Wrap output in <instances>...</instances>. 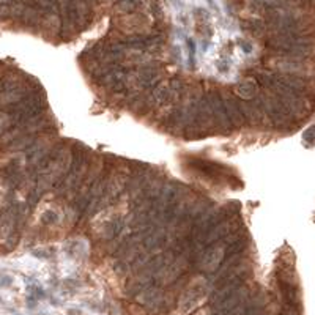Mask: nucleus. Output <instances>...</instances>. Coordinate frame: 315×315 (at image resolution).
Listing matches in <instances>:
<instances>
[{
  "label": "nucleus",
  "instance_id": "obj_2",
  "mask_svg": "<svg viewBox=\"0 0 315 315\" xmlns=\"http://www.w3.org/2000/svg\"><path fill=\"white\" fill-rule=\"evenodd\" d=\"M304 140L309 144H315V125L310 126L306 132H304Z\"/></svg>",
  "mask_w": 315,
  "mask_h": 315
},
{
  "label": "nucleus",
  "instance_id": "obj_1",
  "mask_svg": "<svg viewBox=\"0 0 315 315\" xmlns=\"http://www.w3.org/2000/svg\"><path fill=\"white\" fill-rule=\"evenodd\" d=\"M255 90H257V84H255L254 80H251V79L243 80V82L236 87V93H238L239 96H243V98H246V99L252 98V96L255 95Z\"/></svg>",
  "mask_w": 315,
  "mask_h": 315
}]
</instances>
